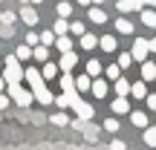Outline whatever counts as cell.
<instances>
[{"mask_svg": "<svg viewBox=\"0 0 156 150\" xmlns=\"http://www.w3.org/2000/svg\"><path fill=\"white\" fill-rule=\"evenodd\" d=\"M55 46H58V52H73V38H67V35H61V38L55 40Z\"/></svg>", "mask_w": 156, "mask_h": 150, "instance_id": "cell-19", "label": "cell"}, {"mask_svg": "<svg viewBox=\"0 0 156 150\" xmlns=\"http://www.w3.org/2000/svg\"><path fill=\"white\" fill-rule=\"evenodd\" d=\"M3 78H6V84H20V81H26V69L20 67V58L17 55H9L3 61Z\"/></svg>", "mask_w": 156, "mask_h": 150, "instance_id": "cell-1", "label": "cell"}, {"mask_svg": "<svg viewBox=\"0 0 156 150\" xmlns=\"http://www.w3.org/2000/svg\"><path fill=\"white\" fill-rule=\"evenodd\" d=\"M90 92H93L95 98H104V95L110 92V87H107V81H104V78H95V81H93V89H90Z\"/></svg>", "mask_w": 156, "mask_h": 150, "instance_id": "cell-8", "label": "cell"}, {"mask_svg": "<svg viewBox=\"0 0 156 150\" xmlns=\"http://www.w3.org/2000/svg\"><path fill=\"white\" fill-rule=\"evenodd\" d=\"M139 15H142V23H145V26L156 29V9H142Z\"/></svg>", "mask_w": 156, "mask_h": 150, "instance_id": "cell-15", "label": "cell"}, {"mask_svg": "<svg viewBox=\"0 0 156 150\" xmlns=\"http://www.w3.org/2000/svg\"><path fill=\"white\" fill-rule=\"evenodd\" d=\"M0 38H12V26H6V23H0Z\"/></svg>", "mask_w": 156, "mask_h": 150, "instance_id": "cell-40", "label": "cell"}, {"mask_svg": "<svg viewBox=\"0 0 156 150\" xmlns=\"http://www.w3.org/2000/svg\"><path fill=\"white\" fill-rule=\"evenodd\" d=\"M145 104H147V107H151V110L156 113V92H153V95H147V98H145Z\"/></svg>", "mask_w": 156, "mask_h": 150, "instance_id": "cell-41", "label": "cell"}, {"mask_svg": "<svg viewBox=\"0 0 156 150\" xmlns=\"http://www.w3.org/2000/svg\"><path fill=\"white\" fill-rule=\"evenodd\" d=\"M101 72H104V67H101V61H87V75H93V78H98Z\"/></svg>", "mask_w": 156, "mask_h": 150, "instance_id": "cell-22", "label": "cell"}, {"mask_svg": "<svg viewBox=\"0 0 156 150\" xmlns=\"http://www.w3.org/2000/svg\"><path fill=\"white\" fill-rule=\"evenodd\" d=\"M73 110H75V116L81 118V121H93V116H95L93 104H87V101H81V98H78L75 104H73Z\"/></svg>", "mask_w": 156, "mask_h": 150, "instance_id": "cell-5", "label": "cell"}, {"mask_svg": "<svg viewBox=\"0 0 156 150\" xmlns=\"http://www.w3.org/2000/svg\"><path fill=\"white\" fill-rule=\"evenodd\" d=\"M116 29L122 35H133V23H130L127 17H119V20H116Z\"/></svg>", "mask_w": 156, "mask_h": 150, "instance_id": "cell-23", "label": "cell"}, {"mask_svg": "<svg viewBox=\"0 0 156 150\" xmlns=\"http://www.w3.org/2000/svg\"><path fill=\"white\" fill-rule=\"evenodd\" d=\"M98 40L101 38H95V35H81V49H95V46H98Z\"/></svg>", "mask_w": 156, "mask_h": 150, "instance_id": "cell-21", "label": "cell"}, {"mask_svg": "<svg viewBox=\"0 0 156 150\" xmlns=\"http://www.w3.org/2000/svg\"><path fill=\"white\" fill-rule=\"evenodd\" d=\"M35 61H49V46H44V44H41V46H35Z\"/></svg>", "mask_w": 156, "mask_h": 150, "instance_id": "cell-28", "label": "cell"}, {"mask_svg": "<svg viewBox=\"0 0 156 150\" xmlns=\"http://www.w3.org/2000/svg\"><path fill=\"white\" fill-rule=\"evenodd\" d=\"M69 32H73V35H78V38H81V35H87V32H84V23H69Z\"/></svg>", "mask_w": 156, "mask_h": 150, "instance_id": "cell-37", "label": "cell"}, {"mask_svg": "<svg viewBox=\"0 0 156 150\" xmlns=\"http://www.w3.org/2000/svg\"><path fill=\"white\" fill-rule=\"evenodd\" d=\"M110 150H127V145H124V141H119V139H116V141H113V145H110Z\"/></svg>", "mask_w": 156, "mask_h": 150, "instance_id": "cell-43", "label": "cell"}, {"mask_svg": "<svg viewBox=\"0 0 156 150\" xmlns=\"http://www.w3.org/2000/svg\"><path fill=\"white\" fill-rule=\"evenodd\" d=\"M61 89H64V92H67V95L78 92V87H75V78L69 75V72H64V75H61Z\"/></svg>", "mask_w": 156, "mask_h": 150, "instance_id": "cell-10", "label": "cell"}, {"mask_svg": "<svg viewBox=\"0 0 156 150\" xmlns=\"http://www.w3.org/2000/svg\"><path fill=\"white\" fill-rule=\"evenodd\" d=\"M90 20H93V23H104L107 20V12L101 9V6H90Z\"/></svg>", "mask_w": 156, "mask_h": 150, "instance_id": "cell-16", "label": "cell"}, {"mask_svg": "<svg viewBox=\"0 0 156 150\" xmlns=\"http://www.w3.org/2000/svg\"><path fill=\"white\" fill-rule=\"evenodd\" d=\"M52 32H55L58 38H61V35H67V32H69V23H67V17H61V20H55V29H52Z\"/></svg>", "mask_w": 156, "mask_h": 150, "instance_id": "cell-30", "label": "cell"}, {"mask_svg": "<svg viewBox=\"0 0 156 150\" xmlns=\"http://www.w3.org/2000/svg\"><path fill=\"white\" fill-rule=\"evenodd\" d=\"M20 20L26 23V26H35V23H38V12H35L32 6H23L20 9Z\"/></svg>", "mask_w": 156, "mask_h": 150, "instance_id": "cell-9", "label": "cell"}, {"mask_svg": "<svg viewBox=\"0 0 156 150\" xmlns=\"http://www.w3.org/2000/svg\"><path fill=\"white\" fill-rule=\"evenodd\" d=\"M15 55L20 58V61H26V58H35V49L29 44H23V46H17V49H15Z\"/></svg>", "mask_w": 156, "mask_h": 150, "instance_id": "cell-25", "label": "cell"}, {"mask_svg": "<svg viewBox=\"0 0 156 150\" xmlns=\"http://www.w3.org/2000/svg\"><path fill=\"white\" fill-rule=\"evenodd\" d=\"M15 20H17L15 12H3V15H0V23H6V26H15Z\"/></svg>", "mask_w": 156, "mask_h": 150, "instance_id": "cell-35", "label": "cell"}, {"mask_svg": "<svg viewBox=\"0 0 156 150\" xmlns=\"http://www.w3.org/2000/svg\"><path fill=\"white\" fill-rule=\"evenodd\" d=\"M9 95H12V101H15L17 107H29L35 101V92H32V89H23L20 84H12V87H9Z\"/></svg>", "mask_w": 156, "mask_h": 150, "instance_id": "cell-2", "label": "cell"}, {"mask_svg": "<svg viewBox=\"0 0 156 150\" xmlns=\"http://www.w3.org/2000/svg\"><path fill=\"white\" fill-rule=\"evenodd\" d=\"M142 81H156V64L153 61L142 64Z\"/></svg>", "mask_w": 156, "mask_h": 150, "instance_id": "cell-12", "label": "cell"}, {"mask_svg": "<svg viewBox=\"0 0 156 150\" xmlns=\"http://www.w3.org/2000/svg\"><path fill=\"white\" fill-rule=\"evenodd\" d=\"M104 75L110 78V81H119V78H122V67H119V64H110V67L104 69Z\"/></svg>", "mask_w": 156, "mask_h": 150, "instance_id": "cell-27", "label": "cell"}, {"mask_svg": "<svg viewBox=\"0 0 156 150\" xmlns=\"http://www.w3.org/2000/svg\"><path fill=\"white\" fill-rule=\"evenodd\" d=\"M142 3H145V6H156V0H142Z\"/></svg>", "mask_w": 156, "mask_h": 150, "instance_id": "cell-47", "label": "cell"}, {"mask_svg": "<svg viewBox=\"0 0 156 150\" xmlns=\"http://www.w3.org/2000/svg\"><path fill=\"white\" fill-rule=\"evenodd\" d=\"M75 3H78V6H90L93 0H75Z\"/></svg>", "mask_w": 156, "mask_h": 150, "instance_id": "cell-45", "label": "cell"}, {"mask_svg": "<svg viewBox=\"0 0 156 150\" xmlns=\"http://www.w3.org/2000/svg\"><path fill=\"white\" fill-rule=\"evenodd\" d=\"M75 64H78V55H75V52H64L61 61H58V67H61L64 72H69V69H75Z\"/></svg>", "mask_w": 156, "mask_h": 150, "instance_id": "cell-7", "label": "cell"}, {"mask_svg": "<svg viewBox=\"0 0 156 150\" xmlns=\"http://www.w3.org/2000/svg\"><path fill=\"white\" fill-rule=\"evenodd\" d=\"M142 139H145V145H147V147H156V127H145Z\"/></svg>", "mask_w": 156, "mask_h": 150, "instance_id": "cell-26", "label": "cell"}, {"mask_svg": "<svg viewBox=\"0 0 156 150\" xmlns=\"http://www.w3.org/2000/svg\"><path fill=\"white\" fill-rule=\"evenodd\" d=\"M130 89H133V84H130L127 78H119V81H116V95L127 98V95H130Z\"/></svg>", "mask_w": 156, "mask_h": 150, "instance_id": "cell-14", "label": "cell"}, {"mask_svg": "<svg viewBox=\"0 0 156 150\" xmlns=\"http://www.w3.org/2000/svg\"><path fill=\"white\" fill-rule=\"evenodd\" d=\"M104 130H107V133H116V130H119V121H116V118H107V121H104Z\"/></svg>", "mask_w": 156, "mask_h": 150, "instance_id": "cell-39", "label": "cell"}, {"mask_svg": "<svg viewBox=\"0 0 156 150\" xmlns=\"http://www.w3.org/2000/svg\"><path fill=\"white\" fill-rule=\"evenodd\" d=\"M3 89H9V84H6V78L0 75V92H3Z\"/></svg>", "mask_w": 156, "mask_h": 150, "instance_id": "cell-44", "label": "cell"}, {"mask_svg": "<svg viewBox=\"0 0 156 150\" xmlns=\"http://www.w3.org/2000/svg\"><path fill=\"white\" fill-rule=\"evenodd\" d=\"M151 49L156 52V35H153V38H151Z\"/></svg>", "mask_w": 156, "mask_h": 150, "instance_id": "cell-46", "label": "cell"}, {"mask_svg": "<svg viewBox=\"0 0 156 150\" xmlns=\"http://www.w3.org/2000/svg\"><path fill=\"white\" fill-rule=\"evenodd\" d=\"M9 98H12V95H3V92H0V110H6V107H9V104H12V101H9Z\"/></svg>", "mask_w": 156, "mask_h": 150, "instance_id": "cell-42", "label": "cell"}, {"mask_svg": "<svg viewBox=\"0 0 156 150\" xmlns=\"http://www.w3.org/2000/svg\"><path fill=\"white\" fill-rule=\"evenodd\" d=\"M55 40H58L55 32H41V44L44 46H55Z\"/></svg>", "mask_w": 156, "mask_h": 150, "instance_id": "cell-33", "label": "cell"}, {"mask_svg": "<svg viewBox=\"0 0 156 150\" xmlns=\"http://www.w3.org/2000/svg\"><path fill=\"white\" fill-rule=\"evenodd\" d=\"M142 9H147L142 0H119V12H122V15H127V12H142Z\"/></svg>", "mask_w": 156, "mask_h": 150, "instance_id": "cell-6", "label": "cell"}, {"mask_svg": "<svg viewBox=\"0 0 156 150\" xmlns=\"http://www.w3.org/2000/svg\"><path fill=\"white\" fill-rule=\"evenodd\" d=\"M130 95H133V98H147V84L145 81H136L133 89H130Z\"/></svg>", "mask_w": 156, "mask_h": 150, "instance_id": "cell-20", "label": "cell"}, {"mask_svg": "<svg viewBox=\"0 0 156 150\" xmlns=\"http://www.w3.org/2000/svg\"><path fill=\"white\" fill-rule=\"evenodd\" d=\"M58 69H61V67H58V64H52V61H46V64H44V69H41V72H44V78H46V81H52V78H58Z\"/></svg>", "mask_w": 156, "mask_h": 150, "instance_id": "cell-17", "label": "cell"}, {"mask_svg": "<svg viewBox=\"0 0 156 150\" xmlns=\"http://www.w3.org/2000/svg\"><path fill=\"white\" fill-rule=\"evenodd\" d=\"M73 15V3H58V17H69Z\"/></svg>", "mask_w": 156, "mask_h": 150, "instance_id": "cell-36", "label": "cell"}, {"mask_svg": "<svg viewBox=\"0 0 156 150\" xmlns=\"http://www.w3.org/2000/svg\"><path fill=\"white\" fill-rule=\"evenodd\" d=\"M35 101H38V104H52L55 95L49 92V87H41V89H35Z\"/></svg>", "mask_w": 156, "mask_h": 150, "instance_id": "cell-11", "label": "cell"}, {"mask_svg": "<svg viewBox=\"0 0 156 150\" xmlns=\"http://www.w3.org/2000/svg\"><path fill=\"white\" fill-rule=\"evenodd\" d=\"M20 3H32V0H20Z\"/></svg>", "mask_w": 156, "mask_h": 150, "instance_id": "cell-50", "label": "cell"}, {"mask_svg": "<svg viewBox=\"0 0 156 150\" xmlns=\"http://www.w3.org/2000/svg\"><path fill=\"white\" fill-rule=\"evenodd\" d=\"M113 113H119V116H124V113H130V104H127V98H122V95H119V98L113 101Z\"/></svg>", "mask_w": 156, "mask_h": 150, "instance_id": "cell-18", "label": "cell"}, {"mask_svg": "<svg viewBox=\"0 0 156 150\" xmlns=\"http://www.w3.org/2000/svg\"><path fill=\"white\" fill-rule=\"evenodd\" d=\"M49 121H52V124H58V127H67V124H69V118L64 116V113H55V116H49Z\"/></svg>", "mask_w": 156, "mask_h": 150, "instance_id": "cell-34", "label": "cell"}, {"mask_svg": "<svg viewBox=\"0 0 156 150\" xmlns=\"http://www.w3.org/2000/svg\"><path fill=\"white\" fill-rule=\"evenodd\" d=\"M26 84H29V89H41V87H46V78H44V72H38L35 67H29L26 69Z\"/></svg>", "mask_w": 156, "mask_h": 150, "instance_id": "cell-4", "label": "cell"}, {"mask_svg": "<svg viewBox=\"0 0 156 150\" xmlns=\"http://www.w3.org/2000/svg\"><path fill=\"white\" fill-rule=\"evenodd\" d=\"M133 61H136V58H133V52H122V55H119V67H122V69H127Z\"/></svg>", "mask_w": 156, "mask_h": 150, "instance_id": "cell-32", "label": "cell"}, {"mask_svg": "<svg viewBox=\"0 0 156 150\" xmlns=\"http://www.w3.org/2000/svg\"><path fill=\"white\" fill-rule=\"evenodd\" d=\"M32 3H44V0H32Z\"/></svg>", "mask_w": 156, "mask_h": 150, "instance_id": "cell-49", "label": "cell"}, {"mask_svg": "<svg viewBox=\"0 0 156 150\" xmlns=\"http://www.w3.org/2000/svg\"><path fill=\"white\" fill-rule=\"evenodd\" d=\"M26 44L32 46V49H35V46H41V35H35V32H29V35H26Z\"/></svg>", "mask_w": 156, "mask_h": 150, "instance_id": "cell-38", "label": "cell"}, {"mask_svg": "<svg viewBox=\"0 0 156 150\" xmlns=\"http://www.w3.org/2000/svg\"><path fill=\"white\" fill-rule=\"evenodd\" d=\"M130 121L136 127H147V113H130Z\"/></svg>", "mask_w": 156, "mask_h": 150, "instance_id": "cell-29", "label": "cell"}, {"mask_svg": "<svg viewBox=\"0 0 156 150\" xmlns=\"http://www.w3.org/2000/svg\"><path fill=\"white\" fill-rule=\"evenodd\" d=\"M93 81H95L93 75H78V78H75V87H78V92H87V89H93Z\"/></svg>", "mask_w": 156, "mask_h": 150, "instance_id": "cell-13", "label": "cell"}, {"mask_svg": "<svg viewBox=\"0 0 156 150\" xmlns=\"http://www.w3.org/2000/svg\"><path fill=\"white\" fill-rule=\"evenodd\" d=\"M81 130H84V136H87L90 141H95V139H98V130H95L90 121H84V124H81Z\"/></svg>", "mask_w": 156, "mask_h": 150, "instance_id": "cell-31", "label": "cell"}, {"mask_svg": "<svg viewBox=\"0 0 156 150\" xmlns=\"http://www.w3.org/2000/svg\"><path fill=\"white\" fill-rule=\"evenodd\" d=\"M101 3H104V0H93V6H101Z\"/></svg>", "mask_w": 156, "mask_h": 150, "instance_id": "cell-48", "label": "cell"}, {"mask_svg": "<svg viewBox=\"0 0 156 150\" xmlns=\"http://www.w3.org/2000/svg\"><path fill=\"white\" fill-rule=\"evenodd\" d=\"M98 46L104 52H116V38H113V35H104V38L98 40Z\"/></svg>", "mask_w": 156, "mask_h": 150, "instance_id": "cell-24", "label": "cell"}, {"mask_svg": "<svg viewBox=\"0 0 156 150\" xmlns=\"http://www.w3.org/2000/svg\"><path fill=\"white\" fill-rule=\"evenodd\" d=\"M130 52H133V58H136V61H142V64H145L147 61V55H151V40H145V38H136L133 40V49H130Z\"/></svg>", "mask_w": 156, "mask_h": 150, "instance_id": "cell-3", "label": "cell"}]
</instances>
